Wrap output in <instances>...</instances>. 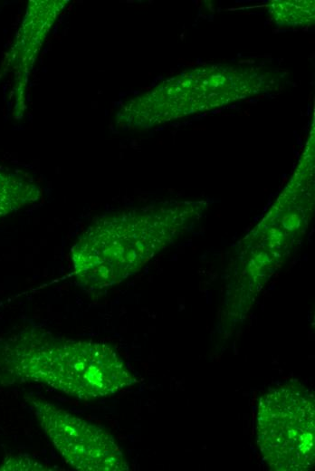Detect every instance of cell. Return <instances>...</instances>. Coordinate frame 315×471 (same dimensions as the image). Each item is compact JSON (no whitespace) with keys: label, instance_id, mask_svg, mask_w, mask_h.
<instances>
[{"label":"cell","instance_id":"cell-5","mask_svg":"<svg viewBox=\"0 0 315 471\" xmlns=\"http://www.w3.org/2000/svg\"><path fill=\"white\" fill-rule=\"evenodd\" d=\"M271 6L272 16L278 24H305L314 16L313 1H276Z\"/></svg>","mask_w":315,"mask_h":471},{"label":"cell","instance_id":"cell-2","mask_svg":"<svg viewBox=\"0 0 315 471\" xmlns=\"http://www.w3.org/2000/svg\"><path fill=\"white\" fill-rule=\"evenodd\" d=\"M256 434L262 458L272 470H310L315 461L312 392L298 383L270 389L259 400Z\"/></svg>","mask_w":315,"mask_h":471},{"label":"cell","instance_id":"cell-4","mask_svg":"<svg viewBox=\"0 0 315 471\" xmlns=\"http://www.w3.org/2000/svg\"><path fill=\"white\" fill-rule=\"evenodd\" d=\"M39 188L15 174L0 171V218L37 201Z\"/></svg>","mask_w":315,"mask_h":471},{"label":"cell","instance_id":"cell-1","mask_svg":"<svg viewBox=\"0 0 315 471\" xmlns=\"http://www.w3.org/2000/svg\"><path fill=\"white\" fill-rule=\"evenodd\" d=\"M34 381L81 399L113 395L138 380L109 345L60 338L42 330L22 332L0 350V376Z\"/></svg>","mask_w":315,"mask_h":471},{"label":"cell","instance_id":"cell-3","mask_svg":"<svg viewBox=\"0 0 315 471\" xmlns=\"http://www.w3.org/2000/svg\"><path fill=\"white\" fill-rule=\"evenodd\" d=\"M42 428L66 463L81 471H128L129 465L113 436L40 398L30 396Z\"/></svg>","mask_w":315,"mask_h":471}]
</instances>
